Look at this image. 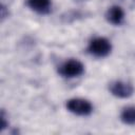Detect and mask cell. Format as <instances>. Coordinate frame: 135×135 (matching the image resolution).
Masks as SVG:
<instances>
[{
  "mask_svg": "<svg viewBox=\"0 0 135 135\" xmlns=\"http://www.w3.org/2000/svg\"><path fill=\"white\" fill-rule=\"evenodd\" d=\"M66 108L70 112L79 116H88L93 111L92 103L83 98H72L68 100Z\"/></svg>",
  "mask_w": 135,
  "mask_h": 135,
  "instance_id": "obj_1",
  "label": "cell"
},
{
  "mask_svg": "<svg viewBox=\"0 0 135 135\" xmlns=\"http://www.w3.org/2000/svg\"><path fill=\"white\" fill-rule=\"evenodd\" d=\"M84 72V66L83 64L76 59H71L65 61L60 68H59V73L64 76V77H77L80 76Z\"/></svg>",
  "mask_w": 135,
  "mask_h": 135,
  "instance_id": "obj_3",
  "label": "cell"
},
{
  "mask_svg": "<svg viewBox=\"0 0 135 135\" xmlns=\"http://www.w3.org/2000/svg\"><path fill=\"white\" fill-rule=\"evenodd\" d=\"M110 91L116 97H119V98H128V97H130L133 94L134 88L129 82L115 81V82L111 83Z\"/></svg>",
  "mask_w": 135,
  "mask_h": 135,
  "instance_id": "obj_4",
  "label": "cell"
},
{
  "mask_svg": "<svg viewBox=\"0 0 135 135\" xmlns=\"http://www.w3.org/2000/svg\"><path fill=\"white\" fill-rule=\"evenodd\" d=\"M5 8H6V7H5L4 5H2V6H1V19H2V20H3V19L6 17V14H5Z\"/></svg>",
  "mask_w": 135,
  "mask_h": 135,
  "instance_id": "obj_9",
  "label": "cell"
},
{
  "mask_svg": "<svg viewBox=\"0 0 135 135\" xmlns=\"http://www.w3.org/2000/svg\"><path fill=\"white\" fill-rule=\"evenodd\" d=\"M121 121L129 126H135V107L129 105L124 108L120 115Z\"/></svg>",
  "mask_w": 135,
  "mask_h": 135,
  "instance_id": "obj_7",
  "label": "cell"
},
{
  "mask_svg": "<svg viewBox=\"0 0 135 135\" xmlns=\"http://www.w3.org/2000/svg\"><path fill=\"white\" fill-rule=\"evenodd\" d=\"M0 120H1V128H0V130H1V132L7 127V124H8V122L6 121V117H5V114H4V111H2L1 112V116H0Z\"/></svg>",
  "mask_w": 135,
  "mask_h": 135,
  "instance_id": "obj_8",
  "label": "cell"
},
{
  "mask_svg": "<svg viewBox=\"0 0 135 135\" xmlns=\"http://www.w3.org/2000/svg\"><path fill=\"white\" fill-rule=\"evenodd\" d=\"M27 5L35 12L46 14L51 9V0H26Z\"/></svg>",
  "mask_w": 135,
  "mask_h": 135,
  "instance_id": "obj_6",
  "label": "cell"
},
{
  "mask_svg": "<svg viewBox=\"0 0 135 135\" xmlns=\"http://www.w3.org/2000/svg\"><path fill=\"white\" fill-rule=\"evenodd\" d=\"M111 42L103 37H97L91 40L89 44V52L97 57H105L111 53Z\"/></svg>",
  "mask_w": 135,
  "mask_h": 135,
  "instance_id": "obj_2",
  "label": "cell"
},
{
  "mask_svg": "<svg viewBox=\"0 0 135 135\" xmlns=\"http://www.w3.org/2000/svg\"><path fill=\"white\" fill-rule=\"evenodd\" d=\"M123 17H124V13H123L122 8L118 5H114V6L110 7L105 14L107 20L110 23L115 24V25L120 24L123 20Z\"/></svg>",
  "mask_w": 135,
  "mask_h": 135,
  "instance_id": "obj_5",
  "label": "cell"
}]
</instances>
